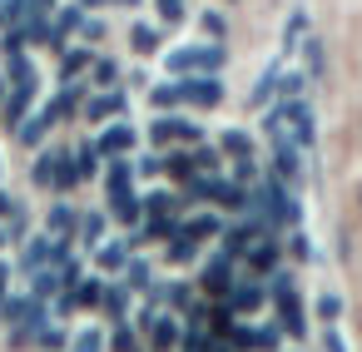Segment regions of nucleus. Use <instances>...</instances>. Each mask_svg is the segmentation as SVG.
I'll use <instances>...</instances> for the list:
<instances>
[{
  "label": "nucleus",
  "mask_w": 362,
  "mask_h": 352,
  "mask_svg": "<svg viewBox=\"0 0 362 352\" xmlns=\"http://www.w3.org/2000/svg\"><path fill=\"white\" fill-rule=\"evenodd\" d=\"M248 209H253V213H263L273 228H283V223H288V228H298V223H303V204L288 194V184H283V179H258V184L248 189Z\"/></svg>",
  "instance_id": "nucleus-1"
},
{
  "label": "nucleus",
  "mask_w": 362,
  "mask_h": 352,
  "mask_svg": "<svg viewBox=\"0 0 362 352\" xmlns=\"http://www.w3.org/2000/svg\"><path fill=\"white\" fill-rule=\"evenodd\" d=\"M223 60H228V50L218 40L214 45H179V50L164 55V70L169 75H218Z\"/></svg>",
  "instance_id": "nucleus-2"
},
{
  "label": "nucleus",
  "mask_w": 362,
  "mask_h": 352,
  "mask_svg": "<svg viewBox=\"0 0 362 352\" xmlns=\"http://www.w3.org/2000/svg\"><path fill=\"white\" fill-rule=\"evenodd\" d=\"M283 124L293 129V144H298V149L313 144V110L303 105V95H288L283 105H273V110L263 115V129H268V134H283Z\"/></svg>",
  "instance_id": "nucleus-3"
},
{
  "label": "nucleus",
  "mask_w": 362,
  "mask_h": 352,
  "mask_svg": "<svg viewBox=\"0 0 362 352\" xmlns=\"http://www.w3.org/2000/svg\"><path fill=\"white\" fill-rule=\"evenodd\" d=\"M268 298L278 303V327H283L288 337H308V312H303V293H298V283H293L288 273H278V278H273Z\"/></svg>",
  "instance_id": "nucleus-4"
},
{
  "label": "nucleus",
  "mask_w": 362,
  "mask_h": 352,
  "mask_svg": "<svg viewBox=\"0 0 362 352\" xmlns=\"http://www.w3.org/2000/svg\"><path fill=\"white\" fill-rule=\"evenodd\" d=\"M65 258H70V233H55V238L45 233V238H35V243L21 253V268H30V273H35V268H60Z\"/></svg>",
  "instance_id": "nucleus-5"
},
{
  "label": "nucleus",
  "mask_w": 362,
  "mask_h": 352,
  "mask_svg": "<svg viewBox=\"0 0 362 352\" xmlns=\"http://www.w3.org/2000/svg\"><path fill=\"white\" fill-rule=\"evenodd\" d=\"M134 144H139V129L129 124V115H115V124L105 119V129H100V139H95V149H100L105 159H115V154H134Z\"/></svg>",
  "instance_id": "nucleus-6"
},
{
  "label": "nucleus",
  "mask_w": 362,
  "mask_h": 352,
  "mask_svg": "<svg viewBox=\"0 0 362 352\" xmlns=\"http://www.w3.org/2000/svg\"><path fill=\"white\" fill-rule=\"evenodd\" d=\"M179 80H184V105H199V110L223 105V80L218 75H179Z\"/></svg>",
  "instance_id": "nucleus-7"
},
{
  "label": "nucleus",
  "mask_w": 362,
  "mask_h": 352,
  "mask_svg": "<svg viewBox=\"0 0 362 352\" xmlns=\"http://www.w3.org/2000/svg\"><path fill=\"white\" fill-rule=\"evenodd\" d=\"M0 317H6L11 327H35L45 317V303L30 298V293H16V298H0Z\"/></svg>",
  "instance_id": "nucleus-8"
},
{
  "label": "nucleus",
  "mask_w": 362,
  "mask_h": 352,
  "mask_svg": "<svg viewBox=\"0 0 362 352\" xmlns=\"http://www.w3.org/2000/svg\"><path fill=\"white\" fill-rule=\"evenodd\" d=\"M273 179H283V184L303 179V149L293 139H283V134H273Z\"/></svg>",
  "instance_id": "nucleus-9"
},
{
  "label": "nucleus",
  "mask_w": 362,
  "mask_h": 352,
  "mask_svg": "<svg viewBox=\"0 0 362 352\" xmlns=\"http://www.w3.org/2000/svg\"><path fill=\"white\" fill-rule=\"evenodd\" d=\"M218 303H223L233 317H238V312H258V307L268 303V288H263V283H253V278H248V283H238V278H233V288H228Z\"/></svg>",
  "instance_id": "nucleus-10"
},
{
  "label": "nucleus",
  "mask_w": 362,
  "mask_h": 352,
  "mask_svg": "<svg viewBox=\"0 0 362 352\" xmlns=\"http://www.w3.org/2000/svg\"><path fill=\"white\" fill-rule=\"evenodd\" d=\"M199 288H204L209 298H223V293L233 288V258H228V253H214V258L204 263V273H199Z\"/></svg>",
  "instance_id": "nucleus-11"
},
{
  "label": "nucleus",
  "mask_w": 362,
  "mask_h": 352,
  "mask_svg": "<svg viewBox=\"0 0 362 352\" xmlns=\"http://www.w3.org/2000/svg\"><path fill=\"white\" fill-rule=\"evenodd\" d=\"M144 332H149L154 352H174V347H179V332H184V322H179V312H154Z\"/></svg>",
  "instance_id": "nucleus-12"
},
{
  "label": "nucleus",
  "mask_w": 362,
  "mask_h": 352,
  "mask_svg": "<svg viewBox=\"0 0 362 352\" xmlns=\"http://www.w3.org/2000/svg\"><path fill=\"white\" fill-rule=\"evenodd\" d=\"M223 342H233L238 352H273V347H278V332H273V327H238V322H233Z\"/></svg>",
  "instance_id": "nucleus-13"
},
{
  "label": "nucleus",
  "mask_w": 362,
  "mask_h": 352,
  "mask_svg": "<svg viewBox=\"0 0 362 352\" xmlns=\"http://www.w3.org/2000/svg\"><path fill=\"white\" fill-rule=\"evenodd\" d=\"M115 115H129V95H90L85 100V124H105Z\"/></svg>",
  "instance_id": "nucleus-14"
},
{
  "label": "nucleus",
  "mask_w": 362,
  "mask_h": 352,
  "mask_svg": "<svg viewBox=\"0 0 362 352\" xmlns=\"http://www.w3.org/2000/svg\"><path fill=\"white\" fill-rule=\"evenodd\" d=\"M110 218H119V223H129V228H134V223H144V199L134 194V184L110 194Z\"/></svg>",
  "instance_id": "nucleus-15"
},
{
  "label": "nucleus",
  "mask_w": 362,
  "mask_h": 352,
  "mask_svg": "<svg viewBox=\"0 0 362 352\" xmlns=\"http://www.w3.org/2000/svg\"><path fill=\"white\" fill-rule=\"evenodd\" d=\"M75 110H80V85L70 80V85H65V90H60V95H55V100H50V105L40 110V115H45V124L55 129V124H60V119H70Z\"/></svg>",
  "instance_id": "nucleus-16"
},
{
  "label": "nucleus",
  "mask_w": 362,
  "mask_h": 352,
  "mask_svg": "<svg viewBox=\"0 0 362 352\" xmlns=\"http://www.w3.org/2000/svg\"><path fill=\"white\" fill-rule=\"evenodd\" d=\"M139 243H144L139 233H129V238H119V243H105V248L95 253V263H100L105 273H119V268H124V258H129V253H134Z\"/></svg>",
  "instance_id": "nucleus-17"
},
{
  "label": "nucleus",
  "mask_w": 362,
  "mask_h": 352,
  "mask_svg": "<svg viewBox=\"0 0 362 352\" xmlns=\"http://www.w3.org/2000/svg\"><path fill=\"white\" fill-rule=\"evenodd\" d=\"M179 233L194 238V243H204V238H218V233H223V218H218V213H194V218L179 223Z\"/></svg>",
  "instance_id": "nucleus-18"
},
{
  "label": "nucleus",
  "mask_w": 362,
  "mask_h": 352,
  "mask_svg": "<svg viewBox=\"0 0 362 352\" xmlns=\"http://www.w3.org/2000/svg\"><path fill=\"white\" fill-rule=\"evenodd\" d=\"M278 70H283V60H273V65H268V70L258 75V85L248 90V110H263V105H268V100L278 95Z\"/></svg>",
  "instance_id": "nucleus-19"
},
{
  "label": "nucleus",
  "mask_w": 362,
  "mask_h": 352,
  "mask_svg": "<svg viewBox=\"0 0 362 352\" xmlns=\"http://www.w3.org/2000/svg\"><path fill=\"white\" fill-rule=\"evenodd\" d=\"M75 184H80V179H75V159H70V149H55V154H50V189L65 194V189H75Z\"/></svg>",
  "instance_id": "nucleus-20"
},
{
  "label": "nucleus",
  "mask_w": 362,
  "mask_h": 352,
  "mask_svg": "<svg viewBox=\"0 0 362 352\" xmlns=\"http://www.w3.org/2000/svg\"><path fill=\"white\" fill-rule=\"evenodd\" d=\"M70 159H75V179L85 184V179H95V174H100V159H105V154L95 149V139H85L80 149H70Z\"/></svg>",
  "instance_id": "nucleus-21"
},
{
  "label": "nucleus",
  "mask_w": 362,
  "mask_h": 352,
  "mask_svg": "<svg viewBox=\"0 0 362 352\" xmlns=\"http://www.w3.org/2000/svg\"><path fill=\"white\" fill-rule=\"evenodd\" d=\"M243 253H248V268H253V273H273V268H278L283 243H273V238L263 233V243H258V248H243Z\"/></svg>",
  "instance_id": "nucleus-22"
},
{
  "label": "nucleus",
  "mask_w": 362,
  "mask_h": 352,
  "mask_svg": "<svg viewBox=\"0 0 362 352\" xmlns=\"http://www.w3.org/2000/svg\"><path fill=\"white\" fill-rule=\"evenodd\" d=\"M298 50H303V60H308V80H317V75L327 70V50H322V40H317V35H303Z\"/></svg>",
  "instance_id": "nucleus-23"
},
{
  "label": "nucleus",
  "mask_w": 362,
  "mask_h": 352,
  "mask_svg": "<svg viewBox=\"0 0 362 352\" xmlns=\"http://www.w3.org/2000/svg\"><path fill=\"white\" fill-rule=\"evenodd\" d=\"M149 105H154V110H179V105H184V80L174 75L169 85H154V90H149Z\"/></svg>",
  "instance_id": "nucleus-24"
},
{
  "label": "nucleus",
  "mask_w": 362,
  "mask_h": 352,
  "mask_svg": "<svg viewBox=\"0 0 362 352\" xmlns=\"http://www.w3.org/2000/svg\"><path fill=\"white\" fill-rule=\"evenodd\" d=\"M45 134H50L45 115H25V119H21V129H16V139H21L25 149H40V144H45Z\"/></svg>",
  "instance_id": "nucleus-25"
},
{
  "label": "nucleus",
  "mask_w": 362,
  "mask_h": 352,
  "mask_svg": "<svg viewBox=\"0 0 362 352\" xmlns=\"http://www.w3.org/2000/svg\"><path fill=\"white\" fill-rule=\"evenodd\" d=\"M189 159H194V169H199V174H218V169H223V149H218V144H209V139H199Z\"/></svg>",
  "instance_id": "nucleus-26"
},
{
  "label": "nucleus",
  "mask_w": 362,
  "mask_h": 352,
  "mask_svg": "<svg viewBox=\"0 0 362 352\" xmlns=\"http://www.w3.org/2000/svg\"><path fill=\"white\" fill-rule=\"evenodd\" d=\"M119 273H124V293H149V263H144V258L129 253Z\"/></svg>",
  "instance_id": "nucleus-27"
},
{
  "label": "nucleus",
  "mask_w": 362,
  "mask_h": 352,
  "mask_svg": "<svg viewBox=\"0 0 362 352\" xmlns=\"http://www.w3.org/2000/svg\"><path fill=\"white\" fill-rule=\"evenodd\" d=\"M218 149H223L228 159H238V154H253V134H248V129H223V134H218Z\"/></svg>",
  "instance_id": "nucleus-28"
},
{
  "label": "nucleus",
  "mask_w": 362,
  "mask_h": 352,
  "mask_svg": "<svg viewBox=\"0 0 362 352\" xmlns=\"http://www.w3.org/2000/svg\"><path fill=\"white\" fill-rule=\"evenodd\" d=\"M60 288H65V283H60V268H35V283H30V298H40V303H45V298H55Z\"/></svg>",
  "instance_id": "nucleus-29"
},
{
  "label": "nucleus",
  "mask_w": 362,
  "mask_h": 352,
  "mask_svg": "<svg viewBox=\"0 0 362 352\" xmlns=\"http://www.w3.org/2000/svg\"><path fill=\"white\" fill-rule=\"evenodd\" d=\"M70 293H75V307H100V293H105V278H85V273H80V283H75Z\"/></svg>",
  "instance_id": "nucleus-30"
},
{
  "label": "nucleus",
  "mask_w": 362,
  "mask_h": 352,
  "mask_svg": "<svg viewBox=\"0 0 362 352\" xmlns=\"http://www.w3.org/2000/svg\"><path fill=\"white\" fill-rule=\"evenodd\" d=\"M100 307H105V312H110L115 322H124V317H129V298H124V283L105 288V293H100Z\"/></svg>",
  "instance_id": "nucleus-31"
},
{
  "label": "nucleus",
  "mask_w": 362,
  "mask_h": 352,
  "mask_svg": "<svg viewBox=\"0 0 362 352\" xmlns=\"http://www.w3.org/2000/svg\"><path fill=\"white\" fill-rule=\"evenodd\" d=\"M45 233H75V209H70V204H50Z\"/></svg>",
  "instance_id": "nucleus-32"
},
{
  "label": "nucleus",
  "mask_w": 362,
  "mask_h": 352,
  "mask_svg": "<svg viewBox=\"0 0 362 352\" xmlns=\"http://www.w3.org/2000/svg\"><path fill=\"white\" fill-rule=\"evenodd\" d=\"M159 303H164L169 312H184V307L194 303V288H189V283H169V288H159Z\"/></svg>",
  "instance_id": "nucleus-33"
},
{
  "label": "nucleus",
  "mask_w": 362,
  "mask_h": 352,
  "mask_svg": "<svg viewBox=\"0 0 362 352\" xmlns=\"http://www.w3.org/2000/svg\"><path fill=\"white\" fill-rule=\"evenodd\" d=\"M303 35H308V11H293V20H288V30H283V60L298 50Z\"/></svg>",
  "instance_id": "nucleus-34"
},
{
  "label": "nucleus",
  "mask_w": 362,
  "mask_h": 352,
  "mask_svg": "<svg viewBox=\"0 0 362 352\" xmlns=\"http://www.w3.org/2000/svg\"><path fill=\"white\" fill-rule=\"evenodd\" d=\"M129 45H134V55H154L159 50V30L154 25H129Z\"/></svg>",
  "instance_id": "nucleus-35"
},
{
  "label": "nucleus",
  "mask_w": 362,
  "mask_h": 352,
  "mask_svg": "<svg viewBox=\"0 0 362 352\" xmlns=\"http://www.w3.org/2000/svg\"><path fill=\"white\" fill-rule=\"evenodd\" d=\"M85 70H90V45H85V50H70V55L60 60V85H70V80L85 75Z\"/></svg>",
  "instance_id": "nucleus-36"
},
{
  "label": "nucleus",
  "mask_w": 362,
  "mask_h": 352,
  "mask_svg": "<svg viewBox=\"0 0 362 352\" xmlns=\"http://www.w3.org/2000/svg\"><path fill=\"white\" fill-rule=\"evenodd\" d=\"M159 213H179V199H174L169 189H154V194L144 199V218H159Z\"/></svg>",
  "instance_id": "nucleus-37"
},
{
  "label": "nucleus",
  "mask_w": 362,
  "mask_h": 352,
  "mask_svg": "<svg viewBox=\"0 0 362 352\" xmlns=\"http://www.w3.org/2000/svg\"><path fill=\"white\" fill-rule=\"evenodd\" d=\"M105 223H110V213H85V218H75V233L85 243H100L105 238Z\"/></svg>",
  "instance_id": "nucleus-38"
},
{
  "label": "nucleus",
  "mask_w": 362,
  "mask_h": 352,
  "mask_svg": "<svg viewBox=\"0 0 362 352\" xmlns=\"http://www.w3.org/2000/svg\"><path fill=\"white\" fill-rule=\"evenodd\" d=\"M80 20H85V11H80V6H65V11H60V16L50 20V30H55V40H65L70 30H80Z\"/></svg>",
  "instance_id": "nucleus-39"
},
{
  "label": "nucleus",
  "mask_w": 362,
  "mask_h": 352,
  "mask_svg": "<svg viewBox=\"0 0 362 352\" xmlns=\"http://www.w3.org/2000/svg\"><path fill=\"white\" fill-rule=\"evenodd\" d=\"M194 253H199V243L174 228V233H169V263H194Z\"/></svg>",
  "instance_id": "nucleus-40"
},
{
  "label": "nucleus",
  "mask_w": 362,
  "mask_h": 352,
  "mask_svg": "<svg viewBox=\"0 0 362 352\" xmlns=\"http://www.w3.org/2000/svg\"><path fill=\"white\" fill-rule=\"evenodd\" d=\"M115 80H119V65H115V60H95L90 85H95V90H115Z\"/></svg>",
  "instance_id": "nucleus-41"
},
{
  "label": "nucleus",
  "mask_w": 362,
  "mask_h": 352,
  "mask_svg": "<svg viewBox=\"0 0 362 352\" xmlns=\"http://www.w3.org/2000/svg\"><path fill=\"white\" fill-rule=\"evenodd\" d=\"M233 179H238L243 189L258 184V179H263V174H258V159H253V154H238V159H233Z\"/></svg>",
  "instance_id": "nucleus-42"
},
{
  "label": "nucleus",
  "mask_w": 362,
  "mask_h": 352,
  "mask_svg": "<svg viewBox=\"0 0 362 352\" xmlns=\"http://www.w3.org/2000/svg\"><path fill=\"white\" fill-rule=\"evenodd\" d=\"M303 90H308V75H303V70H288V75L278 70V95H283V100H288V95H303Z\"/></svg>",
  "instance_id": "nucleus-43"
},
{
  "label": "nucleus",
  "mask_w": 362,
  "mask_h": 352,
  "mask_svg": "<svg viewBox=\"0 0 362 352\" xmlns=\"http://www.w3.org/2000/svg\"><path fill=\"white\" fill-rule=\"evenodd\" d=\"M70 352H105V332H100V327H85V332L70 342Z\"/></svg>",
  "instance_id": "nucleus-44"
},
{
  "label": "nucleus",
  "mask_w": 362,
  "mask_h": 352,
  "mask_svg": "<svg viewBox=\"0 0 362 352\" xmlns=\"http://www.w3.org/2000/svg\"><path fill=\"white\" fill-rule=\"evenodd\" d=\"M154 6H159V20H164V25H184V20H189L184 0H154Z\"/></svg>",
  "instance_id": "nucleus-45"
},
{
  "label": "nucleus",
  "mask_w": 362,
  "mask_h": 352,
  "mask_svg": "<svg viewBox=\"0 0 362 352\" xmlns=\"http://www.w3.org/2000/svg\"><path fill=\"white\" fill-rule=\"evenodd\" d=\"M199 25H204V35H214V40H223V35H228V20H223L218 11H204V16H199Z\"/></svg>",
  "instance_id": "nucleus-46"
},
{
  "label": "nucleus",
  "mask_w": 362,
  "mask_h": 352,
  "mask_svg": "<svg viewBox=\"0 0 362 352\" xmlns=\"http://www.w3.org/2000/svg\"><path fill=\"white\" fill-rule=\"evenodd\" d=\"M317 317H322V322H337V317H342V298H337V293H322V298H317Z\"/></svg>",
  "instance_id": "nucleus-47"
},
{
  "label": "nucleus",
  "mask_w": 362,
  "mask_h": 352,
  "mask_svg": "<svg viewBox=\"0 0 362 352\" xmlns=\"http://www.w3.org/2000/svg\"><path fill=\"white\" fill-rule=\"evenodd\" d=\"M110 347H115V352H134V347H139V337H134V327H124V322H119V327L110 332Z\"/></svg>",
  "instance_id": "nucleus-48"
},
{
  "label": "nucleus",
  "mask_w": 362,
  "mask_h": 352,
  "mask_svg": "<svg viewBox=\"0 0 362 352\" xmlns=\"http://www.w3.org/2000/svg\"><path fill=\"white\" fill-rule=\"evenodd\" d=\"M164 169H169V174H174V179H189V174H199V169H194V159H189V154H169V159H164Z\"/></svg>",
  "instance_id": "nucleus-49"
},
{
  "label": "nucleus",
  "mask_w": 362,
  "mask_h": 352,
  "mask_svg": "<svg viewBox=\"0 0 362 352\" xmlns=\"http://www.w3.org/2000/svg\"><path fill=\"white\" fill-rule=\"evenodd\" d=\"M30 184H35V189H50V154H40V159H35V169H30Z\"/></svg>",
  "instance_id": "nucleus-50"
},
{
  "label": "nucleus",
  "mask_w": 362,
  "mask_h": 352,
  "mask_svg": "<svg viewBox=\"0 0 362 352\" xmlns=\"http://www.w3.org/2000/svg\"><path fill=\"white\" fill-rule=\"evenodd\" d=\"M134 174H144V179H154V174H164V159H159V154H144V159L134 164Z\"/></svg>",
  "instance_id": "nucleus-51"
},
{
  "label": "nucleus",
  "mask_w": 362,
  "mask_h": 352,
  "mask_svg": "<svg viewBox=\"0 0 362 352\" xmlns=\"http://www.w3.org/2000/svg\"><path fill=\"white\" fill-rule=\"evenodd\" d=\"M288 248H293V258H298V263H308V258H313V243H308V233H293V243H288Z\"/></svg>",
  "instance_id": "nucleus-52"
},
{
  "label": "nucleus",
  "mask_w": 362,
  "mask_h": 352,
  "mask_svg": "<svg viewBox=\"0 0 362 352\" xmlns=\"http://www.w3.org/2000/svg\"><path fill=\"white\" fill-rule=\"evenodd\" d=\"M322 347H327V352H347V342H342L337 322H327V332H322Z\"/></svg>",
  "instance_id": "nucleus-53"
},
{
  "label": "nucleus",
  "mask_w": 362,
  "mask_h": 352,
  "mask_svg": "<svg viewBox=\"0 0 362 352\" xmlns=\"http://www.w3.org/2000/svg\"><path fill=\"white\" fill-rule=\"evenodd\" d=\"M80 35H85V40H105V20H90V16H85V20H80Z\"/></svg>",
  "instance_id": "nucleus-54"
},
{
  "label": "nucleus",
  "mask_w": 362,
  "mask_h": 352,
  "mask_svg": "<svg viewBox=\"0 0 362 352\" xmlns=\"http://www.w3.org/2000/svg\"><path fill=\"white\" fill-rule=\"evenodd\" d=\"M149 139H154V144H159V149H164V144H169V134H164V119H154V129H149Z\"/></svg>",
  "instance_id": "nucleus-55"
},
{
  "label": "nucleus",
  "mask_w": 362,
  "mask_h": 352,
  "mask_svg": "<svg viewBox=\"0 0 362 352\" xmlns=\"http://www.w3.org/2000/svg\"><path fill=\"white\" fill-rule=\"evenodd\" d=\"M11 209H16V199H11V194H6V189H0V218H6V213H11Z\"/></svg>",
  "instance_id": "nucleus-56"
},
{
  "label": "nucleus",
  "mask_w": 362,
  "mask_h": 352,
  "mask_svg": "<svg viewBox=\"0 0 362 352\" xmlns=\"http://www.w3.org/2000/svg\"><path fill=\"white\" fill-rule=\"evenodd\" d=\"M6 283H11V268H6V263H0V298H6Z\"/></svg>",
  "instance_id": "nucleus-57"
},
{
  "label": "nucleus",
  "mask_w": 362,
  "mask_h": 352,
  "mask_svg": "<svg viewBox=\"0 0 362 352\" xmlns=\"http://www.w3.org/2000/svg\"><path fill=\"white\" fill-rule=\"evenodd\" d=\"M115 6H144V0H115Z\"/></svg>",
  "instance_id": "nucleus-58"
},
{
  "label": "nucleus",
  "mask_w": 362,
  "mask_h": 352,
  "mask_svg": "<svg viewBox=\"0 0 362 352\" xmlns=\"http://www.w3.org/2000/svg\"><path fill=\"white\" fill-rule=\"evenodd\" d=\"M6 243H11V238H6V228H0V248H6Z\"/></svg>",
  "instance_id": "nucleus-59"
},
{
  "label": "nucleus",
  "mask_w": 362,
  "mask_h": 352,
  "mask_svg": "<svg viewBox=\"0 0 362 352\" xmlns=\"http://www.w3.org/2000/svg\"><path fill=\"white\" fill-rule=\"evenodd\" d=\"M80 6H100V0H80Z\"/></svg>",
  "instance_id": "nucleus-60"
},
{
  "label": "nucleus",
  "mask_w": 362,
  "mask_h": 352,
  "mask_svg": "<svg viewBox=\"0 0 362 352\" xmlns=\"http://www.w3.org/2000/svg\"><path fill=\"white\" fill-rule=\"evenodd\" d=\"M0 95H6V80H0Z\"/></svg>",
  "instance_id": "nucleus-61"
}]
</instances>
